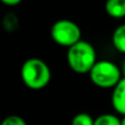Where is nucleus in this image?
Returning <instances> with one entry per match:
<instances>
[{"label": "nucleus", "mask_w": 125, "mask_h": 125, "mask_svg": "<svg viewBox=\"0 0 125 125\" xmlns=\"http://www.w3.org/2000/svg\"><path fill=\"white\" fill-rule=\"evenodd\" d=\"M111 103L119 114L125 116V77H122L119 83L113 88Z\"/></svg>", "instance_id": "obj_5"}, {"label": "nucleus", "mask_w": 125, "mask_h": 125, "mask_svg": "<svg viewBox=\"0 0 125 125\" xmlns=\"http://www.w3.org/2000/svg\"><path fill=\"white\" fill-rule=\"evenodd\" d=\"M121 125H125V116H123V119L121 120Z\"/></svg>", "instance_id": "obj_13"}, {"label": "nucleus", "mask_w": 125, "mask_h": 125, "mask_svg": "<svg viewBox=\"0 0 125 125\" xmlns=\"http://www.w3.org/2000/svg\"><path fill=\"white\" fill-rule=\"evenodd\" d=\"M51 36L56 44L69 48L81 41V30L73 21L58 20L51 28Z\"/></svg>", "instance_id": "obj_4"}, {"label": "nucleus", "mask_w": 125, "mask_h": 125, "mask_svg": "<svg viewBox=\"0 0 125 125\" xmlns=\"http://www.w3.org/2000/svg\"><path fill=\"white\" fill-rule=\"evenodd\" d=\"M23 83L32 90L44 89L51 81V69L48 65L40 58H29L21 67Z\"/></svg>", "instance_id": "obj_1"}, {"label": "nucleus", "mask_w": 125, "mask_h": 125, "mask_svg": "<svg viewBox=\"0 0 125 125\" xmlns=\"http://www.w3.org/2000/svg\"><path fill=\"white\" fill-rule=\"evenodd\" d=\"M94 120L88 113H78L71 120V125H93Z\"/></svg>", "instance_id": "obj_9"}, {"label": "nucleus", "mask_w": 125, "mask_h": 125, "mask_svg": "<svg viewBox=\"0 0 125 125\" xmlns=\"http://www.w3.org/2000/svg\"><path fill=\"white\" fill-rule=\"evenodd\" d=\"M0 1H1L2 3L7 4V6H17L22 0H0Z\"/></svg>", "instance_id": "obj_11"}, {"label": "nucleus", "mask_w": 125, "mask_h": 125, "mask_svg": "<svg viewBox=\"0 0 125 125\" xmlns=\"http://www.w3.org/2000/svg\"><path fill=\"white\" fill-rule=\"evenodd\" d=\"M112 44L115 50L125 54V24L117 26L112 34Z\"/></svg>", "instance_id": "obj_7"}, {"label": "nucleus", "mask_w": 125, "mask_h": 125, "mask_svg": "<svg viewBox=\"0 0 125 125\" xmlns=\"http://www.w3.org/2000/svg\"><path fill=\"white\" fill-rule=\"evenodd\" d=\"M121 73H122V75L125 77V61L123 62V64H122V69H121Z\"/></svg>", "instance_id": "obj_12"}, {"label": "nucleus", "mask_w": 125, "mask_h": 125, "mask_svg": "<svg viewBox=\"0 0 125 125\" xmlns=\"http://www.w3.org/2000/svg\"><path fill=\"white\" fill-rule=\"evenodd\" d=\"M90 80L102 89L114 88L122 79L121 69L110 61H98L89 71Z\"/></svg>", "instance_id": "obj_3"}, {"label": "nucleus", "mask_w": 125, "mask_h": 125, "mask_svg": "<svg viewBox=\"0 0 125 125\" xmlns=\"http://www.w3.org/2000/svg\"><path fill=\"white\" fill-rule=\"evenodd\" d=\"M0 125H28L24 119H22L19 115H9L3 121L1 122Z\"/></svg>", "instance_id": "obj_10"}, {"label": "nucleus", "mask_w": 125, "mask_h": 125, "mask_svg": "<svg viewBox=\"0 0 125 125\" xmlns=\"http://www.w3.org/2000/svg\"><path fill=\"white\" fill-rule=\"evenodd\" d=\"M105 11L113 19L125 18V0H106Z\"/></svg>", "instance_id": "obj_6"}, {"label": "nucleus", "mask_w": 125, "mask_h": 125, "mask_svg": "<svg viewBox=\"0 0 125 125\" xmlns=\"http://www.w3.org/2000/svg\"><path fill=\"white\" fill-rule=\"evenodd\" d=\"M93 125H121V120L115 114H102L98 116L93 122Z\"/></svg>", "instance_id": "obj_8"}, {"label": "nucleus", "mask_w": 125, "mask_h": 125, "mask_svg": "<svg viewBox=\"0 0 125 125\" xmlns=\"http://www.w3.org/2000/svg\"><path fill=\"white\" fill-rule=\"evenodd\" d=\"M67 62L77 73H89L97 62V53L89 42L79 41L67 51Z\"/></svg>", "instance_id": "obj_2"}]
</instances>
